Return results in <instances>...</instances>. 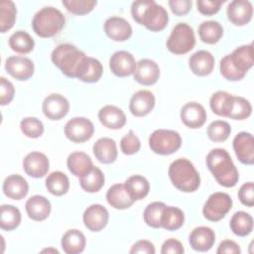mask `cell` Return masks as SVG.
I'll use <instances>...</instances> for the list:
<instances>
[{"label": "cell", "mask_w": 254, "mask_h": 254, "mask_svg": "<svg viewBox=\"0 0 254 254\" xmlns=\"http://www.w3.org/2000/svg\"><path fill=\"white\" fill-rule=\"evenodd\" d=\"M65 24L64 14L57 8L49 6L40 9L33 17L32 28L41 38H52L58 35Z\"/></svg>", "instance_id": "8992f818"}, {"label": "cell", "mask_w": 254, "mask_h": 254, "mask_svg": "<svg viewBox=\"0 0 254 254\" xmlns=\"http://www.w3.org/2000/svg\"><path fill=\"white\" fill-rule=\"evenodd\" d=\"M238 198L240 202L248 207L254 205V185L252 182L243 184L238 190Z\"/></svg>", "instance_id": "681fc988"}, {"label": "cell", "mask_w": 254, "mask_h": 254, "mask_svg": "<svg viewBox=\"0 0 254 254\" xmlns=\"http://www.w3.org/2000/svg\"><path fill=\"white\" fill-rule=\"evenodd\" d=\"M231 133L230 125L223 120H215L207 127V136L212 142H224Z\"/></svg>", "instance_id": "ee69618b"}, {"label": "cell", "mask_w": 254, "mask_h": 254, "mask_svg": "<svg viewBox=\"0 0 254 254\" xmlns=\"http://www.w3.org/2000/svg\"><path fill=\"white\" fill-rule=\"evenodd\" d=\"M104 32L109 39L115 42H125L132 36V27L124 18L113 16L105 21Z\"/></svg>", "instance_id": "d6986e66"}, {"label": "cell", "mask_w": 254, "mask_h": 254, "mask_svg": "<svg viewBox=\"0 0 254 254\" xmlns=\"http://www.w3.org/2000/svg\"><path fill=\"white\" fill-rule=\"evenodd\" d=\"M214 57L205 50L193 53L189 59V66L193 74L198 76H206L210 74L214 68Z\"/></svg>", "instance_id": "603a6c76"}, {"label": "cell", "mask_w": 254, "mask_h": 254, "mask_svg": "<svg viewBox=\"0 0 254 254\" xmlns=\"http://www.w3.org/2000/svg\"><path fill=\"white\" fill-rule=\"evenodd\" d=\"M105 178L102 171L93 166L92 169L79 178V185L81 189L87 192H97L104 186Z\"/></svg>", "instance_id": "d590c367"}, {"label": "cell", "mask_w": 254, "mask_h": 254, "mask_svg": "<svg viewBox=\"0 0 254 254\" xmlns=\"http://www.w3.org/2000/svg\"><path fill=\"white\" fill-rule=\"evenodd\" d=\"M44 115L50 120H61L69 110L68 100L60 93H52L48 95L42 104Z\"/></svg>", "instance_id": "8fae6325"}, {"label": "cell", "mask_w": 254, "mask_h": 254, "mask_svg": "<svg viewBox=\"0 0 254 254\" xmlns=\"http://www.w3.org/2000/svg\"><path fill=\"white\" fill-rule=\"evenodd\" d=\"M100 123L112 130L121 129L126 124V115L123 110L115 105H105L98 111Z\"/></svg>", "instance_id": "d4e9b609"}, {"label": "cell", "mask_w": 254, "mask_h": 254, "mask_svg": "<svg viewBox=\"0 0 254 254\" xmlns=\"http://www.w3.org/2000/svg\"><path fill=\"white\" fill-rule=\"evenodd\" d=\"M228 20L235 26L248 24L253 16V6L248 0H234L226 9Z\"/></svg>", "instance_id": "ac0fdd59"}, {"label": "cell", "mask_w": 254, "mask_h": 254, "mask_svg": "<svg viewBox=\"0 0 254 254\" xmlns=\"http://www.w3.org/2000/svg\"><path fill=\"white\" fill-rule=\"evenodd\" d=\"M131 15L140 25L151 32H160L169 22L167 10L154 0H138L131 5Z\"/></svg>", "instance_id": "3957f363"}, {"label": "cell", "mask_w": 254, "mask_h": 254, "mask_svg": "<svg viewBox=\"0 0 254 254\" xmlns=\"http://www.w3.org/2000/svg\"><path fill=\"white\" fill-rule=\"evenodd\" d=\"M42 253H45V252H48V253H59V251L57 250V249H55V248H46V249H43L42 251H41Z\"/></svg>", "instance_id": "9f6ffc18"}, {"label": "cell", "mask_w": 254, "mask_h": 254, "mask_svg": "<svg viewBox=\"0 0 254 254\" xmlns=\"http://www.w3.org/2000/svg\"><path fill=\"white\" fill-rule=\"evenodd\" d=\"M93 123L85 117H73L64 125V135L73 143L86 142L93 136Z\"/></svg>", "instance_id": "30bf717a"}, {"label": "cell", "mask_w": 254, "mask_h": 254, "mask_svg": "<svg viewBox=\"0 0 254 254\" xmlns=\"http://www.w3.org/2000/svg\"><path fill=\"white\" fill-rule=\"evenodd\" d=\"M185 222V214L183 210L176 206L166 205L161 217V228L169 231L180 229Z\"/></svg>", "instance_id": "d6a6232c"}, {"label": "cell", "mask_w": 254, "mask_h": 254, "mask_svg": "<svg viewBox=\"0 0 254 254\" xmlns=\"http://www.w3.org/2000/svg\"><path fill=\"white\" fill-rule=\"evenodd\" d=\"M191 0H170L169 6L172 12L177 16L187 15L191 9Z\"/></svg>", "instance_id": "816d5d0a"}, {"label": "cell", "mask_w": 254, "mask_h": 254, "mask_svg": "<svg viewBox=\"0 0 254 254\" xmlns=\"http://www.w3.org/2000/svg\"><path fill=\"white\" fill-rule=\"evenodd\" d=\"M166 204L162 201H154L149 203L143 213L145 223L153 228H161V217Z\"/></svg>", "instance_id": "7bdbcfd3"}, {"label": "cell", "mask_w": 254, "mask_h": 254, "mask_svg": "<svg viewBox=\"0 0 254 254\" xmlns=\"http://www.w3.org/2000/svg\"><path fill=\"white\" fill-rule=\"evenodd\" d=\"M168 175L173 186L183 192H193L200 186L198 172L193 164L186 158H180L172 162Z\"/></svg>", "instance_id": "277c9868"}, {"label": "cell", "mask_w": 254, "mask_h": 254, "mask_svg": "<svg viewBox=\"0 0 254 254\" xmlns=\"http://www.w3.org/2000/svg\"><path fill=\"white\" fill-rule=\"evenodd\" d=\"M28 191L29 185L20 175L8 176L3 182V192L11 199L20 200L28 194Z\"/></svg>", "instance_id": "83f0119b"}, {"label": "cell", "mask_w": 254, "mask_h": 254, "mask_svg": "<svg viewBox=\"0 0 254 254\" xmlns=\"http://www.w3.org/2000/svg\"><path fill=\"white\" fill-rule=\"evenodd\" d=\"M6 71L18 80H28L35 71L32 60L22 56H11L5 61Z\"/></svg>", "instance_id": "7c38bea8"}, {"label": "cell", "mask_w": 254, "mask_h": 254, "mask_svg": "<svg viewBox=\"0 0 254 254\" xmlns=\"http://www.w3.org/2000/svg\"><path fill=\"white\" fill-rule=\"evenodd\" d=\"M223 1L219 0H197L196 6L199 13L205 16H211L216 14L220 10V6Z\"/></svg>", "instance_id": "f907efd6"}, {"label": "cell", "mask_w": 254, "mask_h": 254, "mask_svg": "<svg viewBox=\"0 0 254 254\" xmlns=\"http://www.w3.org/2000/svg\"><path fill=\"white\" fill-rule=\"evenodd\" d=\"M167 49L174 55H185L190 52L195 45V36L192 28L187 23L177 24L167 40Z\"/></svg>", "instance_id": "52a82bcc"}, {"label": "cell", "mask_w": 254, "mask_h": 254, "mask_svg": "<svg viewBox=\"0 0 254 254\" xmlns=\"http://www.w3.org/2000/svg\"><path fill=\"white\" fill-rule=\"evenodd\" d=\"M65 9L74 15H85L90 13L97 2L95 0H63Z\"/></svg>", "instance_id": "bcb514c9"}, {"label": "cell", "mask_w": 254, "mask_h": 254, "mask_svg": "<svg viewBox=\"0 0 254 254\" xmlns=\"http://www.w3.org/2000/svg\"><path fill=\"white\" fill-rule=\"evenodd\" d=\"M184 252H185V249L182 242L175 238L167 239L163 243L161 248L162 254H183Z\"/></svg>", "instance_id": "f5cc1de1"}, {"label": "cell", "mask_w": 254, "mask_h": 254, "mask_svg": "<svg viewBox=\"0 0 254 254\" xmlns=\"http://www.w3.org/2000/svg\"><path fill=\"white\" fill-rule=\"evenodd\" d=\"M15 94V88L13 83L6 77H0V104L2 106L9 104Z\"/></svg>", "instance_id": "c3c4849f"}, {"label": "cell", "mask_w": 254, "mask_h": 254, "mask_svg": "<svg viewBox=\"0 0 254 254\" xmlns=\"http://www.w3.org/2000/svg\"><path fill=\"white\" fill-rule=\"evenodd\" d=\"M62 248L66 254H79L86 245L84 234L78 229H69L62 237Z\"/></svg>", "instance_id": "4dcf8cb0"}, {"label": "cell", "mask_w": 254, "mask_h": 254, "mask_svg": "<svg viewBox=\"0 0 254 254\" xmlns=\"http://www.w3.org/2000/svg\"><path fill=\"white\" fill-rule=\"evenodd\" d=\"M9 46L12 51L19 54H29L34 50L35 41L26 31H16L9 38Z\"/></svg>", "instance_id": "f35d334b"}, {"label": "cell", "mask_w": 254, "mask_h": 254, "mask_svg": "<svg viewBox=\"0 0 254 254\" xmlns=\"http://www.w3.org/2000/svg\"><path fill=\"white\" fill-rule=\"evenodd\" d=\"M17 9L13 1L2 0L0 2V31L6 33L13 28L16 21Z\"/></svg>", "instance_id": "60d3db41"}, {"label": "cell", "mask_w": 254, "mask_h": 254, "mask_svg": "<svg viewBox=\"0 0 254 254\" xmlns=\"http://www.w3.org/2000/svg\"><path fill=\"white\" fill-rule=\"evenodd\" d=\"M124 185L129 194L135 201L145 198L150 190V184L148 180L141 175H134L129 177Z\"/></svg>", "instance_id": "836d02e7"}, {"label": "cell", "mask_w": 254, "mask_h": 254, "mask_svg": "<svg viewBox=\"0 0 254 254\" xmlns=\"http://www.w3.org/2000/svg\"><path fill=\"white\" fill-rule=\"evenodd\" d=\"M103 73V66L101 63L94 58L86 57L83 61L76 78L80 81L93 83L97 82Z\"/></svg>", "instance_id": "f546056e"}, {"label": "cell", "mask_w": 254, "mask_h": 254, "mask_svg": "<svg viewBox=\"0 0 254 254\" xmlns=\"http://www.w3.org/2000/svg\"><path fill=\"white\" fill-rule=\"evenodd\" d=\"M82 220L84 226L88 230L92 232H99L107 225L109 213L106 207L101 204L94 203L87 206V208L84 210Z\"/></svg>", "instance_id": "9a60e30c"}, {"label": "cell", "mask_w": 254, "mask_h": 254, "mask_svg": "<svg viewBox=\"0 0 254 254\" xmlns=\"http://www.w3.org/2000/svg\"><path fill=\"white\" fill-rule=\"evenodd\" d=\"M87 56L74 45L61 44L57 46L51 55L53 64L67 77L76 78L79 68Z\"/></svg>", "instance_id": "5b68a950"}, {"label": "cell", "mask_w": 254, "mask_h": 254, "mask_svg": "<svg viewBox=\"0 0 254 254\" xmlns=\"http://www.w3.org/2000/svg\"><path fill=\"white\" fill-rule=\"evenodd\" d=\"M217 254H240L241 253V249L239 247V245L233 241V240H229V239H225L223 241L220 242L217 250H216Z\"/></svg>", "instance_id": "11a10c76"}, {"label": "cell", "mask_w": 254, "mask_h": 254, "mask_svg": "<svg viewBox=\"0 0 254 254\" xmlns=\"http://www.w3.org/2000/svg\"><path fill=\"white\" fill-rule=\"evenodd\" d=\"M21 211L11 204H2L0 207V227L3 230L11 231L21 223Z\"/></svg>", "instance_id": "74e56055"}, {"label": "cell", "mask_w": 254, "mask_h": 254, "mask_svg": "<svg viewBox=\"0 0 254 254\" xmlns=\"http://www.w3.org/2000/svg\"><path fill=\"white\" fill-rule=\"evenodd\" d=\"M25 208L28 216L32 220L43 221L49 217L52 210V205L47 197L36 194L27 199Z\"/></svg>", "instance_id": "cb8c5ba5"}, {"label": "cell", "mask_w": 254, "mask_h": 254, "mask_svg": "<svg viewBox=\"0 0 254 254\" xmlns=\"http://www.w3.org/2000/svg\"><path fill=\"white\" fill-rule=\"evenodd\" d=\"M206 166L216 182L224 188H233L239 180L238 170L229 153L222 148L212 149L206 156Z\"/></svg>", "instance_id": "7a4b0ae2"}, {"label": "cell", "mask_w": 254, "mask_h": 254, "mask_svg": "<svg viewBox=\"0 0 254 254\" xmlns=\"http://www.w3.org/2000/svg\"><path fill=\"white\" fill-rule=\"evenodd\" d=\"M198 36L203 43L213 45L223 36V28L217 21H203L198 26Z\"/></svg>", "instance_id": "8d00e7d4"}, {"label": "cell", "mask_w": 254, "mask_h": 254, "mask_svg": "<svg viewBox=\"0 0 254 254\" xmlns=\"http://www.w3.org/2000/svg\"><path fill=\"white\" fill-rule=\"evenodd\" d=\"M23 169L25 173L35 179L45 177L50 169L48 157L41 152H31L23 160Z\"/></svg>", "instance_id": "2e32d148"}, {"label": "cell", "mask_w": 254, "mask_h": 254, "mask_svg": "<svg viewBox=\"0 0 254 254\" xmlns=\"http://www.w3.org/2000/svg\"><path fill=\"white\" fill-rule=\"evenodd\" d=\"M253 46L243 45L223 57L219 64L221 75L230 81L241 80L253 66Z\"/></svg>", "instance_id": "6da1fadb"}, {"label": "cell", "mask_w": 254, "mask_h": 254, "mask_svg": "<svg viewBox=\"0 0 254 254\" xmlns=\"http://www.w3.org/2000/svg\"><path fill=\"white\" fill-rule=\"evenodd\" d=\"M134 79L142 85H153L160 77V67L158 64L150 59H142L136 64Z\"/></svg>", "instance_id": "ffe728a7"}, {"label": "cell", "mask_w": 254, "mask_h": 254, "mask_svg": "<svg viewBox=\"0 0 254 254\" xmlns=\"http://www.w3.org/2000/svg\"><path fill=\"white\" fill-rule=\"evenodd\" d=\"M141 148V142L133 130L124 135L120 141V149L125 155H134Z\"/></svg>", "instance_id": "7dc6e473"}, {"label": "cell", "mask_w": 254, "mask_h": 254, "mask_svg": "<svg viewBox=\"0 0 254 254\" xmlns=\"http://www.w3.org/2000/svg\"><path fill=\"white\" fill-rule=\"evenodd\" d=\"M229 226L235 235L247 236L253 230V217L245 211H237L230 218Z\"/></svg>", "instance_id": "e575fe53"}, {"label": "cell", "mask_w": 254, "mask_h": 254, "mask_svg": "<svg viewBox=\"0 0 254 254\" xmlns=\"http://www.w3.org/2000/svg\"><path fill=\"white\" fill-rule=\"evenodd\" d=\"M156 249L154 244L146 239L138 240L133 244L130 249V253H143V254H155Z\"/></svg>", "instance_id": "db71d44e"}, {"label": "cell", "mask_w": 254, "mask_h": 254, "mask_svg": "<svg viewBox=\"0 0 254 254\" xmlns=\"http://www.w3.org/2000/svg\"><path fill=\"white\" fill-rule=\"evenodd\" d=\"M233 150L237 159L244 165L254 164V138L249 132H239L233 139Z\"/></svg>", "instance_id": "5bb4252c"}, {"label": "cell", "mask_w": 254, "mask_h": 254, "mask_svg": "<svg viewBox=\"0 0 254 254\" xmlns=\"http://www.w3.org/2000/svg\"><path fill=\"white\" fill-rule=\"evenodd\" d=\"M92 151L97 161L102 164H111L116 161L118 156L116 142L108 137L99 138L93 144Z\"/></svg>", "instance_id": "484cf974"}, {"label": "cell", "mask_w": 254, "mask_h": 254, "mask_svg": "<svg viewBox=\"0 0 254 254\" xmlns=\"http://www.w3.org/2000/svg\"><path fill=\"white\" fill-rule=\"evenodd\" d=\"M136 64L134 56L127 51H117L109 59L110 70L118 77L134 74Z\"/></svg>", "instance_id": "4fadbf2b"}, {"label": "cell", "mask_w": 254, "mask_h": 254, "mask_svg": "<svg viewBox=\"0 0 254 254\" xmlns=\"http://www.w3.org/2000/svg\"><path fill=\"white\" fill-rule=\"evenodd\" d=\"M66 166L68 171L73 176L80 178L92 169L93 163L91 158L86 153L75 151L68 155Z\"/></svg>", "instance_id": "f1b7e54d"}, {"label": "cell", "mask_w": 254, "mask_h": 254, "mask_svg": "<svg viewBox=\"0 0 254 254\" xmlns=\"http://www.w3.org/2000/svg\"><path fill=\"white\" fill-rule=\"evenodd\" d=\"M155 96L150 90L142 89L135 92L130 98L129 110L136 117L148 115L155 107Z\"/></svg>", "instance_id": "44dd1931"}, {"label": "cell", "mask_w": 254, "mask_h": 254, "mask_svg": "<svg viewBox=\"0 0 254 254\" xmlns=\"http://www.w3.org/2000/svg\"><path fill=\"white\" fill-rule=\"evenodd\" d=\"M45 185L48 191L56 196H62L69 190V180L67 176L61 171H56L48 175Z\"/></svg>", "instance_id": "1f68e13d"}, {"label": "cell", "mask_w": 254, "mask_h": 254, "mask_svg": "<svg viewBox=\"0 0 254 254\" xmlns=\"http://www.w3.org/2000/svg\"><path fill=\"white\" fill-rule=\"evenodd\" d=\"M252 113V106L249 100L241 96H234L232 98V103L230 111L227 118L234 120H244L248 118Z\"/></svg>", "instance_id": "b9f144b4"}, {"label": "cell", "mask_w": 254, "mask_h": 254, "mask_svg": "<svg viewBox=\"0 0 254 254\" xmlns=\"http://www.w3.org/2000/svg\"><path fill=\"white\" fill-rule=\"evenodd\" d=\"M233 95L223 91L218 90L214 92L209 99V106L212 112L218 116L228 117Z\"/></svg>", "instance_id": "ab89813d"}, {"label": "cell", "mask_w": 254, "mask_h": 254, "mask_svg": "<svg viewBox=\"0 0 254 254\" xmlns=\"http://www.w3.org/2000/svg\"><path fill=\"white\" fill-rule=\"evenodd\" d=\"M20 129L22 133L32 139L39 138L44 133L43 122L36 117H25L20 122Z\"/></svg>", "instance_id": "f6af8a7d"}, {"label": "cell", "mask_w": 254, "mask_h": 254, "mask_svg": "<svg viewBox=\"0 0 254 254\" xmlns=\"http://www.w3.org/2000/svg\"><path fill=\"white\" fill-rule=\"evenodd\" d=\"M106 199L109 205L120 210L131 207L135 202L124 184H115L111 186L106 192Z\"/></svg>", "instance_id": "4316f807"}, {"label": "cell", "mask_w": 254, "mask_h": 254, "mask_svg": "<svg viewBox=\"0 0 254 254\" xmlns=\"http://www.w3.org/2000/svg\"><path fill=\"white\" fill-rule=\"evenodd\" d=\"M232 207V199L226 192L216 191L211 193L206 199L202 214L209 221H219L228 213Z\"/></svg>", "instance_id": "9c48e42d"}, {"label": "cell", "mask_w": 254, "mask_h": 254, "mask_svg": "<svg viewBox=\"0 0 254 254\" xmlns=\"http://www.w3.org/2000/svg\"><path fill=\"white\" fill-rule=\"evenodd\" d=\"M181 135L175 130L158 129L149 137V147L158 155L168 156L174 154L181 148Z\"/></svg>", "instance_id": "ba28073f"}, {"label": "cell", "mask_w": 254, "mask_h": 254, "mask_svg": "<svg viewBox=\"0 0 254 254\" xmlns=\"http://www.w3.org/2000/svg\"><path fill=\"white\" fill-rule=\"evenodd\" d=\"M180 116L182 122L190 129L200 128L207 118L204 107L195 101L186 103L181 109Z\"/></svg>", "instance_id": "e0dca14e"}, {"label": "cell", "mask_w": 254, "mask_h": 254, "mask_svg": "<svg viewBox=\"0 0 254 254\" xmlns=\"http://www.w3.org/2000/svg\"><path fill=\"white\" fill-rule=\"evenodd\" d=\"M190 247L198 252L210 250L215 242L214 231L208 226H198L191 230L189 236Z\"/></svg>", "instance_id": "7402d4cb"}]
</instances>
